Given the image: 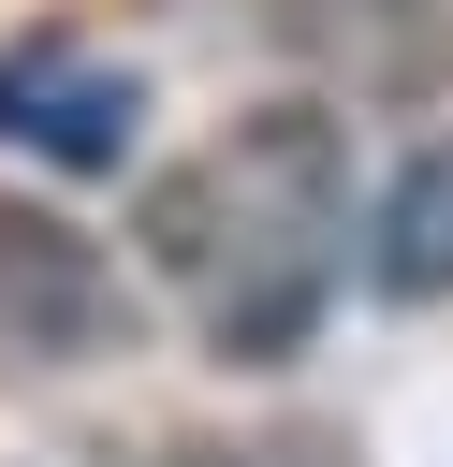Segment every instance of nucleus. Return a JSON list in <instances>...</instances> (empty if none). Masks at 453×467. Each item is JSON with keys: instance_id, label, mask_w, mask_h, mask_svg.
I'll list each match as a JSON object with an SVG mask.
<instances>
[{"instance_id": "1", "label": "nucleus", "mask_w": 453, "mask_h": 467, "mask_svg": "<svg viewBox=\"0 0 453 467\" xmlns=\"http://www.w3.org/2000/svg\"><path fill=\"white\" fill-rule=\"evenodd\" d=\"M146 263L205 321V350H234V365L307 350L336 277H351V131H336V102H263L234 131H205L146 190Z\"/></svg>"}, {"instance_id": "2", "label": "nucleus", "mask_w": 453, "mask_h": 467, "mask_svg": "<svg viewBox=\"0 0 453 467\" xmlns=\"http://www.w3.org/2000/svg\"><path fill=\"white\" fill-rule=\"evenodd\" d=\"M132 350V277L58 219L0 190V379H73Z\"/></svg>"}, {"instance_id": "3", "label": "nucleus", "mask_w": 453, "mask_h": 467, "mask_svg": "<svg viewBox=\"0 0 453 467\" xmlns=\"http://www.w3.org/2000/svg\"><path fill=\"white\" fill-rule=\"evenodd\" d=\"M0 131H29L58 161H117L132 146V73H73L58 44H29V58H0Z\"/></svg>"}, {"instance_id": "4", "label": "nucleus", "mask_w": 453, "mask_h": 467, "mask_svg": "<svg viewBox=\"0 0 453 467\" xmlns=\"http://www.w3.org/2000/svg\"><path fill=\"white\" fill-rule=\"evenodd\" d=\"M365 263H380V292H453V146H424V161L395 175Z\"/></svg>"}]
</instances>
